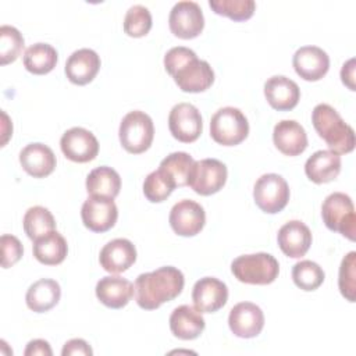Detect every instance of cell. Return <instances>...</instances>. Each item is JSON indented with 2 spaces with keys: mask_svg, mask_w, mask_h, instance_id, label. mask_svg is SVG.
I'll list each match as a JSON object with an SVG mask.
<instances>
[{
  "mask_svg": "<svg viewBox=\"0 0 356 356\" xmlns=\"http://www.w3.org/2000/svg\"><path fill=\"white\" fill-rule=\"evenodd\" d=\"M164 67L182 92L199 93L209 89L214 82V71L210 64L199 60L189 47L170 49L164 56Z\"/></svg>",
  "mask_w": 356,
  "mask_h": 356,
  "instance_id": "cell-1",
  "label": "cell"
},
{
  "mask_svg": "<svg viewBox=\"0 0 356 356\" xmlns=\"http://www.w3.org/2000/svg\"><path fill=\"white\" fill-rule=\"evenodd\" d=\"M185 278L181 270L164 266L138 275L134 284L135 300L145 310H154L163 303L175 299L184 289Z\"/></svg>",
  "mask_w": 356,
  "mask_h": 356,
  "instance_id": "cell-2",
  "label": "cell"
},
{
  "mask_svg": "<svg viewBox=\"0 0 356 356\" xmlns=\"http://www.w3.org/2000/svg\"><path fill=\"white\" fill-rule=\"evenodd\" d=\"M312 122L316 132L327 143L331 152L346 154L355 149L353 128L348 125L330 104H317L312 111Z\"/></svg>",
  "mask_w": 356,
  "mask_h": 356,
  "instance_id": "cell-3",
  "label": "cell"
},
{
  "mask_svg": "<svg viewBox=\"0 0 356 356\" xmlns=\"http://www.w3.org/2000/svg\"><path fill=\"white\" fill-rule=\"evenodd\" d=\"M231 271L235 278L245 284L267 285L275 281L280 273V264L270 253L242 254L231 263Z\"/></svg>",
  "mask_w": 356,
  "mask_h": 356,
  "instance_id": "cell-4",
  "label": "cell"
},
{
  "mask_svg": "<svg viewBox=\"0 0 356 356\" xmlns=\"http://www.w3.org/2000/svg\"><path fill=\"white\" fill-rule=\"evenodd\" d=\"M249 122L245 114L236 107H222L210 120V135L214 142L222 146H235L246 139Z\"/></svg>",
  "mask_w": 356,
  "mask_h": 356,
  "instance_id": "cell-5",
  "label": "cell"
},
{
  "mask_svg": "<svg viewBox=\"0 0 356 356\" xmlns=\"http://www.w3.org/2000/svg\"><path fill=\"white\" fill-rule=\"evenodd\" d=\"M321 217L325 227L338 231L349 241H355L356 214L352 199L342 192H334L325 197L321 206Z\"/></svg>",
  "mask_w": 356,
  "mask_h": 356,
  "instance_id": "cell-6",
  "label": "cell"
},
{
  "mask_svg": "<svg viewBox=\"0 0 356 356\" xmlns=\"http://www.w3.org/2000/svg\"><path fill=\"white\" fill-rule=\"evenodd\" d=\"M120 142L128 153L139 154L147 150L153 142L154 127L152 118L140 110L129 111L121 121Z\"/></svg>",
  "mask_w": 356,
  "mask_h": 356,
  "instance_id": "cell-7",
  "label": "cell"
},
{
  "mask_svg": "<svg viewBox=\"0 0 356 356\" xmlns=\"http://www.w3.org/2000/svg\"><path fill=\"white\" fill-rule=\"evenodd\" d=\"M253 197L261 211L275 214L288 204L289 186L278 174H263L254 184Z\"/></svg>",
  "mask_w": 356,
  "mask_h": 356,
  "instance_id": "cell-8",
  "label": "cell"
},
{
  "mask_svg": "<svg viewBox=\"0 0 356 356\" xmlns=\"http://www.w3.org/2000/svg\"><path fill=\"white\" fill-rule=\"evenodd\" d=\"M227 167L217 159H203L193 163L188 185L199 195L209 196L218 192L227 181Z\"/></svg>",
  "mask_w": 356,
  "mask_h": 356,
  "instance_id": "cell-9",
  "label": "cell"
},
{
  "mask_svg": "<svg viewBox=\"0 0 356 356\" xmlns=\"http://www.w3.org/2000/svg\"><path fill=\"white\" fill-rule=\"evenodd\" d=\"M168 25L175 36L181 39H193L203 31V11L196 1H178L170 11Z\"/></svg>",
  "mask_w": 356,
  "mask_h": 356,
  "instance_id": "cell-10",
  "label": "cell"
},
{
  "mask_svg": "<svg viewBox=\"0 0 356 356\" xmlns=\"http://www.w3.org/2000/svg\"><path fill=\"white\" fill-rule=\"evenodd\" d=\"M171 135L184 143L195 142L203 129L200 111L191 103L175 104L168 115Z\"/></svg>",
  "mask_w": 356,
  "mask_h": 356,
  "instance_id": "cell-11",
  "label": "cell"
},
{
  "mask_svg": "<svg viewBox=\"0 0 356 356\" xmlns=\"http://www.w3.org/2000/svg\"><path fill=\"white\" fill-rule=\"evenodd\" d=\"M81 217L83 225L90 231L106 232L117 222L118 209L113 199L90 195L82 204Z\"/></svg>",
  "mask_w": 356,
  "mask_h": 356,
  "instance_id": "cell-12",
  "label": "cell"
},
{
  "mask_svg": "<svg viewBox=\"0 0 356 356\" xmlns=\"http://www.w3.org/2000/svg\"><path fill=\"white\" fill-rule=\"evenodd\" d=\"M60 147L64 156L75 163L92 161L99 153L96 136L82 127H74L65 131L60 139Z\"/></svg>",
  "mask_w": 356,
  "mask_h": 356,
  "instance_id": "cell-13",
  "label": "cell"
},
{
  "mask_svg": "<svg viewBox=\"0 0 356 356\" xmlns=\"http://www.w3.org/2000/svg\"><path fill=\"white\" fill-rule=\"evenodd\" d=\"M168 220L175 234L181 236H193L203 229L206 214L199 203L184 199L172 206Z\"/></svg>",
  "mask_w": 356,
  "mask_h": 356,
  "instance_id": "cell-14",
  "label": "cell"
},
{
  "mask_svg": "<svg viewBox=\"0 0 356 356\" xmlns=\"http://www.w3.org/2000/svg\"><path fill=\"white\" fill-rule=\"evenodd\" d=\"M228 325L232 334L239 338H254L264 327V314L257 305L241 302L231 309Z\"/></svg>",
  "mask_w": 356,
  "mask_h": 356,
  "instance_id": "cell-15",
  "label": "cell"
},
{
  "mask_svg": "<svg viewBox=\"0 0 356 356\" xmlns=\"http://www.w3.org/2000/svg\"><path fill=\"white\" fill-rule=\"evenodd\" d=\"M228 299L227 285L214 277H203L195 282L192 300L200 313H214L220 310Z\"/></svg>",
  "mask_w": 356,
  "mask_h": 356,
  "instance_id": "cell-16",
  "label": "cell"
},
{
  "mask_svg": "<svg viewBox=\"0 0 356 356\" xmlns=\"http://www.w3.org/2000/svg\"><path fill=\"white\" fill-rule=\"evenodd\" d=\"M292 64L305 81H318L328 72L330 57L317 46H302L295 51Z\"/></svg>",
  "mask_w": 356,
  "mask_h": 356,
  "instance_id": "cell-17",
  "label": "cell"
},
{
  "mask_svg": "<svg viewBox=\"0 0 356 356\" xmlns=\"http://www.w3.org/2000/svg\"><path fill=\"white\" fill-rule=\"evenodd\" d=\"M136 260V249L129 239L117 238L107 242L99 254L100 266L111 273L120 274L127 271Z\"/></svg>",
  "mask_w": 356,
  "mask_h": 356,
  "instance_id": "cell-18",
  "label": "cell"
},
{
  "mask_svg": "<svg viewBox=\"0 0 356 356\" xmlns=\"http://www.w3.org/2000/svg\"><path fill=\"white\" fill-rule=\"evenodd\" d=\"M264 96L273 108L278 111H288L299 103L300 89L291 78L274 75L264 83Z\"/></svg>",
  "mask_w": 356,
  "mask_h": 356,
  "instance_id": "cell-19",
  "label": "cell"
},
{
  "mask_svg": "<svg viewBox=\"0 0 356 356\" xmlns=\"http://www.w3.org/2000/svg\"><path fill=\"white\" fill-rule=\"evenodd\" d=\"M277 241L284 254L292 259H298L305 256L309 250L312 245V232L305 222L292 220L280 228Z\"/></svg>",
  "mask_w": 356,
  "mask_h": 356,
  "instance_id": "cell-20",
  "label": "cell"
},
{
  "mask_svg": "<svg viewBox=\"0 0 356 356\" xmlns=\"http://www.w3.org/2000/svg\"><path fill=\"white\" fill-rule=\"evenodd\" d=\"M100 70V57L92 49L75 50L65 63V75L75 85H86L93 81Z\"/></svg>",
  "mask_w": 356,
  "mask_h": 356,
  "instance_id": "cell-21",
  "label": "cell"
},
{
  "mask_svg": "<svg viewBox=\"0 0 356 356\" xmlns=\"http://www.w3.org/2000/svg\"><path fill=\"white\" fill-rule=\"evenodd\" d=\"M273 140L275 147L285 156H298L307 147L306 131L295 120H282L275 124Z\"/></svg>",
  "mask_w": 356,
  "mask_h": 356,
  "instance_id": "cell-22",
  "label": "cell"
},
{
  "mask_svg": "<svg viewBox=\"0 0 356 356\" xmlns=\"http://www.w3.org/2000/svg\"><path fill=\"white\" fill-rule=\"evenodd\" d=\"M134 293V284L118 275L103 277L96 284L97 299L110 309H121L127 306Z\"/></svg>",
  "mask_w": 356,
  "mask_h": 356,
  "instance_id": "cell-23",
  "label": "cell"
},
{
  "mask_svg": "<svg viewBox=\"0 0 356 356\" xmlns=\"http://www.w3.org/2000/svg\"><path fill=\"white\" fill-rule=\"evenodd\" d=\"M22 168L33 178H43L56 168V156L53 150L43 143H29L19 152Z\"/></svg>",
  "mask_w": 356,
  "mask_h": 356,
  "instance_id": "cell-24",
  "label": "cell"
},
{
  "mask_svg": "<svg viewBox=\"0 0 356 356\" xmlns=\"http://www.w3.org/2000/svg\"><path fill=\"white\" fill-rule=\"evenodd\" d=\"M206 327L202 313L192 306L181 305L170 316V330L174 337L189 341L197 338Z\"/></svg>",
  "mask_w": 356,
  "mask_h": 356,
  "instance_id": "cell-25",
  "label": "cell"
},
{
  "mask_svg": "<svg viewBox=\"0 0 356 356\" xmlns=\"http://www.w3.org/2000/svg\"><path fill=\"white\" fill-rule=\"evenodd\" d=\"M341 171V156L331 150L314 152L305 164L307 178L314 184L331 182Z\"/></svg>",
  "mask_w": 356,
  "mask_h": 356,
  "instance_id": "cell-26",
  "label": "cell"
},
{
  "mask_svg": "<svg viewBox=\"0 0 356 356\" xmlns=\"http://www.w3.org/2000/svg\"><path fill=\"white\" fill-rule=\"evenodd\" d=\"M61 296V289L57 281L42 278L33 282L25 295L26 306L35 313H44L54 307Z\"/></svg>",
  "mask_w": 356,
  "mask_h": 356,
  "instance_id": "cell-27",
  "label": "cell"
},
{
  "mask_svg": "<svg viewBox=\"0 0 356 356\" xmlns=\"http://www.w3.org/2000/svg\"><path fill=\"white\" fill-rule=\"evenodd\" d=\"M32 252L38 261L47 266H56L64 261L68 246L64 236L54 229L33 241Z\"/></svg>",
  "mask_w": 356,
  "mask_h": 356,
  "instance_id": "cell-28",
  "label": "cell"
},
{
  "mask_svg": "<svg viewBox=\"0 0 356 356\" xmlns=\"http://www.w3.org/2000/svg\"><path fill=\"white\" fill-rule=\"evenodd\" d=\"M121 189L118 172L107 165L93 168L86 177V191L90 195L114 199Z\"/></svg>",
  "mask_w": 356,
  "mask_h": 356,
  "instance_id": "cell-29",
  "label": "cell"
},
{
  "mask_svg": "<svg viewBox=\"0 0 356 356\" xmlns=\"http://www.w3.org/2000/svg\"><path fill=\"white\" fill-rule=\"evenodd\" d=\"M57 51L49 43H35L31 44L24 53V67L35 74L44 75L50 72L57 64Z\"/></svg>",
  "mask_w": 356,
  "mask_h": 356,
  "instance_id": "cell-30",
  "label": "cell"
},
{
  "mask_svg": "<svg viewBox=\"0 0 356 356\" xmlns=\"http://www.w3.org/2000/svg\"><path fill=\"white\" fill-rule=\"evenodd\" d=\"M193 163L195 160L188 153L175 152L161 160L159 171H161L175 188L185 186L188 185Z\"/></svg>",
  "mask_w": 356,
  "mask_h": 356,
  "instance_id": "cell-31",
  "label": "cell"
},
{
  "mask_svg": "<svg viewBox=\"0 0 356 356\" xmlns=\"http://www.w3.org/2000/svg\"><path fill=\"white\" fill-rule=\"evenodd\" d=\"M24 231L26 236L32 241L51 232L56 229V221L49 209L43 206L29 207L22 220Z\"/></svg>",
  "mask_w": 356,
  "mask_h": 356,
  "instance_id": "cell-32",
  "label": "cell"
},
{
  "mask_svg": "<svg viewBox=\"0 0 356 356\" xmlns=\"http://www.w3.org/2000/svg\"><path fill=\"white\" fill-rule=\"evenodd\" d=\"M292 280L298 288L303 291H314L323 284L324 271L317 263L302 260L293 266Z\"/></svg>",
  "mask_w": 356,
  "mask_h": 356,
  "instance_id": "cell-33",
  "label": "cell"
},
{
  "mask_svg": "<svg viewBox=\"0 0 356 356\" xmlns=\"http://www.w3.org/2000/svg\"><path fill=\"white\" fill-rule=\"evenodd\" d=\"M209 6L216 14L228 17L234 21L249 19L256 8L253 0H209Z\"/></svg>",
  "mask_w": 356,
  "mask_h": 356,
  "instance_id": "cell-34",
  "label": "cell"
},
{
  "mask_svg": "<svg viewBox=\"0 0 356 356\" xmlns=\"http://www.w3.org/2000/svg\"><path fill=\"white\" fill-rule=\"evenodd\" d=\"M24 49V38L19 31L11 25L0 26V63L10 64L18 58Z\"/></svg>",
  "mask_w": 356,
  "mask_h": 356,
  "instance_id": "cell-35",
  "label": "cell"
},
{
  "mask_svg": "<svg viewBox=\"0 0 356 356\" xmlns=\"http://www.w3.org/2000/svg\"><path fill=\"white\" fill-rule=\"evenodd\" d=\"M150 28L152 14L145 6L135 4L128 8L124 18V31L127 35L132 38H142L150 31Z\"/></svg>",
  "mask_w": 356,
  "mask_h": 356,
  "instance_id": "cell-36",
  "label": "cell"
},
{
  "mask_svg": "<svg viewBox=\"0 0 356 356\" xmlns=\"http://www.w3.org/2000/svg\"><path fill=\"white\" fill-rule=\"evenodd\" d=\"M175 186L170 182V179L159 170L152 171L143 182V193L149 202L160 203L165 200Z\"/></svg>",
  "mask_w": 356,
  "mask_h": 356,
  "instance_id": "cell-37",
  "label": "cell"
},
{
  "mask_svg": "<svg viewBox=\"0 0 356 356\" xmlns=\"http://www.w3.org/2000/svg\"><path fill=\"white\" fill-rule=\"evenodd\" d=\"M356 252H349L341 261L339 267V278L338 286L342 296L349 300L355 302V292H356Z\"/></svg>",
  "mask_w": 356,
  "mask_h": 356,
  "instance_id": "cell-38",
  "label": "cell"
},
{
  "mask_svg": "<svg viewBox=\"0 0 356 356\" xmlns=\"http://www.w3.org/2000/svg\"><path fill=\"white\" fill-rule=\"evenodd\" d=\"M0 243H1V267L8 268L21 259L24 253V248L17 236L8 235V234L1 235Z\"/></svg>",
  "mask_w": 356,
  "mask_h": 356,
  "instance_id": "cell-39",
  "label": "cell"
},
{
  "mask_svg": "<svg viewBox=\"0 0 356 356\" xmlns=\"http://www.w3.org/2000/svg\"><path fill=\"white\" fill-rule=\"evenodd\" d=\"M93 353L92 348L89 343L81 338H74L65 342L61 355L63 356H75V355H83V356H90Z\"/></svg>",
  "mask_w": 356,
  "mask_h": 356,
  "instance_id": "cell-40",
  "label": "cell"
},
{
  "mask_svg": "<svg viewBox=\"0 0 356 356\" xmlns=\"http://www.w3.org/2000/svg\"><path fill=\"white\" fill-rule=\"evenodd\" d=\"M51 348L44 339H33L26 345L25 356H51Z\"/></svg>",
  "mask_w": 356,
  "mask_h": 356,
  "instance_id": "cell-41",
  "label": "cell"
},
{
  "mask_svg": "<svg viewBox=\"0 0 356 356\" xmlns=\"http://www.w3.org/2000/svg\"><path fill=\"white\" fill-rule=\"evenodd\" d=\"M341 78L342 82L350 89L355 90V58L348 60L341 70Z\"/></svg>",
  "mask_w": 356,
  "mask_h": 356,
  "instance_id": "cell-42",
  "label": "cell"
},
{
  "mask_svg": "<svg viewBox=\"0 0 356 356\" xmlns=\"http://www.w3.org/2000/svg\"><path fill=\"white\" fill-rule=\"evenodd\" d=\"M1 117H3V122H4V127H3V140H1V146H4L6 145V142H7V139H8V136H10V134H11V131H8L7 132V129H6V124H8V117H7V114L4 113V111H1ZM10 127V129H13V127H11V124L8 125Z\"/></svg>",
  "mask_w": 356,
  "mask_h": 356,
  "instance_id": "cell-43",
  "label": "cell"
}]
</instances>
